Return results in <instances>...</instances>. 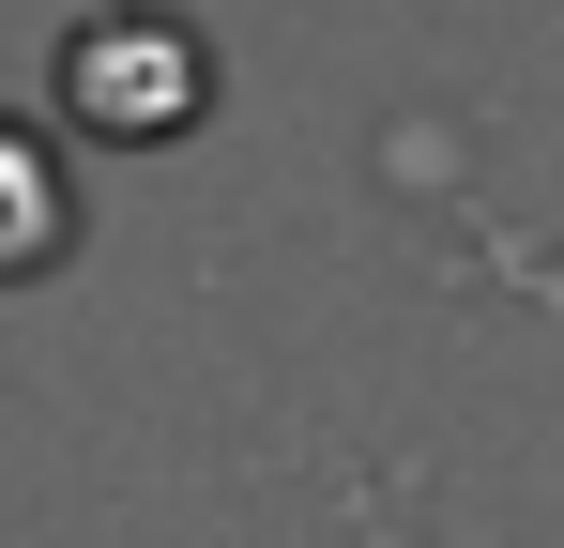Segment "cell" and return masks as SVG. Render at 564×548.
Listing matches in <instances>:
<instances>
[{"mask_svg":"<svg viewBox=\"0 0 564 548\" xmlns=\"http://www.w3.org/2000/svg\"><path fill=\"white\" fill-rule=\"evenodd\" d=\"M62 229H77V198H62V168H46V138L0 122V274H46Z\"/></svg>","mask_w":564,"mask_h":548,"instance_id":"1","label":"cell"}]
</instances>
